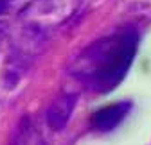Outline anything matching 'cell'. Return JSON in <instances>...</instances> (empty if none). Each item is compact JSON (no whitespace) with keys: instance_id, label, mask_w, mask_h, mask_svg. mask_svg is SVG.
Returning a JSON list of instances; mask_svg holds the SVG:
<instances>
[{"instance_id":"2","label":"cell","mask_w":151,"mask_h":145,"mask_svg":"<svg viewBox=\"0 0 151 145\" xmlns=\"http://www.w3.org/2000/svg\"><path fill=\"white\" fill-rule=\"evenodd\" d=\"M129 109H131V102H128V100L104 106L90 117V125L93 129L103 131V133L111 131L124 120V117L128 115Z\"/></svg>"},{"instance_id":"1","label":"cell","mask_w":151,"mask_h":145,"mask_svg":"<svg viewBox=\"0 0 151 145\" xmlns=\"http://www.w3.org/2000/svg\"><path fill=\"white\" fill-rule=\"evenodd\" d=\"M139 47V31L124 25L90 43L68 68L70 75L93 93H108L126 77Z\"/></svg>"},{"instance_id":"3","label":"cell","mask_w":151,"mask_h":145,"mask_svg":"<svg viewBox=\"0 0 151 145\" xmlns=\"http://www.w3.org/2000/svg\"><path fill=\"white\" fill-rule=\"evenodd\" d=\"M76 100H78V95L76 93H61L60 97H56L50 106H49V109H47V124H49V127L54 129V131H61L72 111H74V106H76Z\"/></svg>"}]
</instances>
